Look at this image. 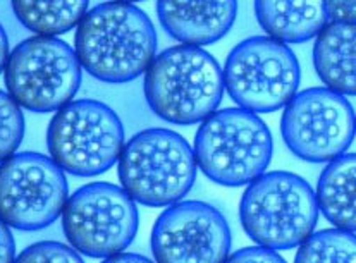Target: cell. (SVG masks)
<instances>
[{
	"label": "cell",
	"instance_id": "obj_17",
	"mask_svg": "<svg viewBox=\"0 0 356 263\" xmlns=\"http://www.w3.org/2000/svg\"><path fill=\"white\" fill-rule=\"evenodd\" d=\"M13 10L24 28L36 36L59 35L78 28L88 13L86 0H57V2H40V0H14Z\"/></svg>",
	"mask_w": 356,
	"mask_h": 263
},
{
	"label": "cell",
	"instance_id": "obj_13",
	"mask_svg": "<svg viewBox=\"0 0 356 263\" xmlns=\"http://www.w3.org/2000/svg\"><path fill=\"white\" fill-rule=\"evenodd\" d=\"M157 16L162 28L181 45L203 47L219 42L231 31L238 16V3L232 0H161Z\"/></svg>",
	"mask_w": 356,
	"mask_h": 263
},
{
	"label": "cell",
	"instance_id": "obj_25",
	"mask_svg": "<svg viewBox=\"0 0 356 263\" xmlns=\"http://www.w3.org/2000/svg\"><path fill=\"white\" fill-rule=\"evenodd\" d=\"M10 56L9 50V38H7V33L3 29L2 24H0V72H3L7 64V58Z\"/></svg>",
	"mask_w": 356,
	"mask_h": 263
},
{
	"label": "cell",
	"instance_id": "obj_15",
	"mask_svg": "<svg viewBox=\"0 0 356 263\" xmlns=\"http://www.w3.org/2000/svg\"><path fill=\"white\" fill-rule=\"evenodd\" d=\"M255 16L268 38L281 43H303L317 38L329 24L325 2L308 0V2H274V0H257Z\"/></svg>",
	"mask_w": 356,
	"mask_h": 263
},
{
	"label": "cell",
	"instance_id": "obj_19",
	"mask_svg": "<svg viewBox=\"0 0 356 263\" xmlns=\"http://www.w3.org/2000/svg\"><path fill=\"white\" fill-rule=\"evenodd\" d=\"M24 138V115L19 105L0 90V164L16 155Z\"/></svg>",
	"mask_w": 356,
	"mask_h": 263
},
{
	"label": "cell",
	"instance_id": "obj_18",
	"mask_svg": "<svg viewBox=\"0 0 356 263\" xmlns=\"http://www.w3.org/2000/svg\"><path fill=\"white\" fill-rule=\"evenodd\" d=\"M294 263H356V234L341 229L314 232L298 248Z\"/></svg>",
	"mask_w": 356,
	"mask_h": 263
},
{
	"label": "cell",
	"instance_id": "obj_14",
	"mask_svg": "<svg viewBox=\"0 0 356 263\" xmlns=\"http://www.w3.org/2000/svg\"><path fill=\"white\" fill-rule=\"evenodd\" d=\"M314 67L325 88L356 97V23H329L314 45Z\"/></svg>",
	"mask_w": 356,
	"mask_h": 263
},
{
	"label": "cell",
	"instance_id": "obj_2",
	"mask_svg": "<svg viewBox=\"0 0 356 263\" xmlns=\"http://www.w3.org/2000/svg\"><path fill=\"white\" fill-rule=\"evenodd\" d=\"M145 100L155 115L190 126L217 112L224 74L217 58L202 47L174 45L159 54L145 72Z\"/></svg>",
	"mask_w": 356,
	"mask_h": 263
},
{
	"label": "cell",
	"instance_id": "obj_5",
	"mask_svg": "<svg viewBox=\"0 0 356 263\" xmlns=\"http://www.w3.org/2000/svg\"><path fill=\"white\" fill-rule=\"evenodd\" d=\"M193 152L196 166L210 181L238 188L265 174L274 143L259 115L232 107L217 111L200 124Z\"/></svg>",
	"mask_w": 356,
	"mask_h": 263
},
{
	"label": "cell",
	"instance_id": "obj_10",
	"mask_svg": "<svg viewBox=\"0 0 356 263\" xmlns=\"http://www.w3.org/2000/svg\"><path fill=\"white\" fill-rule=\"evenodd\" d=\"M67 200V179L50 157L21 152L0 164V221L9 228H49L63 215Z\"/></svg>",
	"mask_w": 356,
	"mask_h": 263
},
{
	"label": "cell",
	"instance_id": "obj_4",
	"mask_svg": "<svg viewBox=\"0 0 356 263\" xmlns=\"http://www.w3.org/2000/svg\"><path fill=\"white\" fill-rule=\"evenodd\" d=\"M195 152L186 138L165 127L134 134L118 160L121 188L145 207L179 203L196 181Z\"/></svg>",
	"mask_w": 356,
	"mask_h": 263
},
{
	"label": "cell",
	"instance_id": "obj_24",
	"mask_svg": "<svg viewBox=\"0 0 356 263\" xmlns=\"http://www.w3.org/2000/svg\"><path fill=\"white\" fill-rule=\"evenodd\" d=\"M102 263H155V262L150 260L148 257H143V255H138V253H119L111 258H105Z\"/></svg>",
	"mask_w": 356,
	"mask_h": 263
},
{
	"label": "cell",
	"instance_id": "obj_23",
	"mask_svg": "<svg viewBox=\"0 0 356 263\" xmlns=\"http://www.w3.org/2000/svg\"><path fill=\"white\" fill-rule=\"evenodd\" d=\"M16 260V243L9 225L0 221V263H14Z\"/></svg>",
	"mask_w": 356,
	"mask_h": 263
},
{
	"label": "cell",
	"instance_id": "obj_22",
	"mask_svg": "<svg viewBox=\"0 0 356 263\" xmlns=\"http://www.w3.org/2000/svg\"><path fill=\"white\" fill-rule=\"evenodd\" d=\"M325 10L329 23H356V2L327 0Z\"/></svg>",
	"mask_w": 356,
	"mask_h": 263
},
{
	"label": "cell",
	"instance_id": "obj_9",
	"mask_svg": "<svg viewBox=\"0 0 356 263\" xmlns=\"http://www.w3.org/2000/svg\"><path fill=\"white\" fill-rule=\"evenodd\" d=\"M140 228L136 202L112 182H90L69 196L63 212V231L78 253L111 258L124 253Z\"/></svg>",
	"mask_w": 356,
	"mask_h": 263
},
{
	"label": "cell",
	"instance_id": "obj_21",
	"mask_svg": "<svg viewBox=\"0 0 356 263\" xmlns=\"http://www.w3.org/2000/svg\"><path fill=\"white\" fill-rule=\"evenodd\" d=\"M224 263H288L277 251L261 246H248L229 255Z\"/></svg>",
	"mask_w": 356,
	"mask_h": 263
},
{
	"label": "cell",
	"instance_id": "obj_7",
	"mask_svg": "<svg viewBox=\"0 0 356 263\" xmlns=\"http://www.w3.org/2000/svg\"><path fill=\"white\" fill-rule=\"evenodd\" d=\"M74 49L52 36H31L17 43L3 69L9 97L31 112L60 111L74 100L83 72Z\"/></svg>",
	"mask_w": 356,
	"mask_h": 263
},
{
	"label": "cell",
	"instance_id": "obj_3",
	"mask_svg": "<svg viewBox=\"0 0 356 263\" xmlns=\"http://www.w3.org/2000/svg\"><path fill=\"white\" fill-rule=\"evenodd\" d=\"M318 212L310 182L298 174L272 170L245 189L239 202V222L259 246L293 250L314 234Z\"/></svg>",
	"mask_w": 356,
	"mask_h": 263
},
{
	"label": "cell",
	"instance_id": "obj_16",
	"mask_svg": "<svg viewBox=\"0 0 356 263\" xmlns=\"http://www.w3.org/2000/svg\"><path fill=\"white\" fill-rule=\"evenodd\" d=\"M317 205L336 229L356 232V153L327 164L317 182Z\"/></svg>",
	"mask_w": 356,
	"mask_h": 263
},
{
	"label": "cell",
	"instance_id": "obj_1",
	"mask_svg": "<svg viewBox=\"0 0 356 263\" xmlns=\"http://www.w3.org/2000/svg\"><path fill=\"white\" fill-rule=\"evenodd\" d=\"M74 52L98 81L128 83L145 74L157 57V29L134 3H98L76 28Z\"/></svg>",
	"mask_w": 356,
	"mask_h": 263
},
{
	"label": "cell",
	"instance_id": "obj_20",
	"mask_svg": "<svg viewBox=\"0 0 356 263\" xmlns=\"http://www.w3.org/2000/svg\"><path fill=\"white\" fill-rule=\"evenodd\" d=\"M14 263H85L74 248L57 241H40L24 248Z\"/></svg>",
	"mask_w": 356,
	"mask_h": 263
},
{
	"label": "cell",
	"instance_id": "obj_8",
	"mask_svg": "<svg viewBox=\"0 0 356 263\" xmlns=\"http://www.w3.org/2000/svg\"><path fill=\"white\" fill-rule=\"evenodd\" d=\"M224 88L243 111L270 114L296 97L301 83L298 57L288 45L268 36H252L229 52Z\"/></svg>",
	"mask_w": 356,
	"mask_h": 263
},
{
	"label": "cell",
	"instance_id": "obj_12",
	"mask_svg": "<svg viewBox=\"0 0 356 263\" xmlns=\"http://www.w3.org/2000/svg\"><path fill=\"white\" fill-rule=\"evenodd\" d=\"M155 263H224L231 229L213 205L186 200L159 215L150 236Z\"/></svg>",
	"mask_w": 356,
	"mask_h": 263
},
{
	"label": "cell",
	"instance_id": "obj_11",
	"mask_svg": "<svg viewBox=\"0 0 356 263\" xmlns=\"http://www.w3.org/2000/svg\"><path fill=\"white\" fill-rule=\"evenodd\" d=\"M281 134L298 159L332 162L353 143L356 115L346 97L325 86H314L296 93L286 105Z\"/></svg>",
	"mask_w": 356,
	"mask_h": 263
},
{
	"label": "cell",
	"instance_id": "obj_6",
	"mask_svg": "<svg viewBox=\"0 0 356 263\" xmlns=\"http://www.w3.org/2000/svg\"><path fill=\"white\" fill-rule=\"evenodd\" d=\"M121 117L92 98L72 100L50 119L47 148L50 159L78 177H93L114 166L124 148Z\"/></svg>",
	"mask_w": 356,
	"mask_h": 263
}]
</instances>
